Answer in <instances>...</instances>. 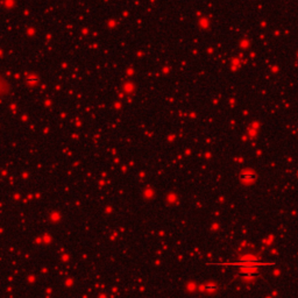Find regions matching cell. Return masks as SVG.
<instances>
[{"label": "cell", "instance_id": "6da1fadb", "mask_svg": "<svg viewBox=\"0 0 298 298\" xmlns=\"http://www.w3.org/2000/svg\"><path fill=\"white\" fill-rule=\"evenodd\" d=\"M256 174L255 173H252V171H246V173H242L240 176L241 181L245 183H250V182H254L255 179H256Z\"/></svg>", "mask_w": 298, "mask_h": 298}, {"label": "cell", "instance_id": "7a4b0ae2", "mask_svg": "<svg viewBox=\"0 0 298 298\" xmlns=\"http://www.w3.org/2000/svg\"><path fill=\"white\" fill-rule=\"evenodd\" d=\"M205 291L209 294H214L218 291V285L214 283H207V284H205Z\"/></svg>", "mask_w": 298, "mask_h": 298}]
</instances>
